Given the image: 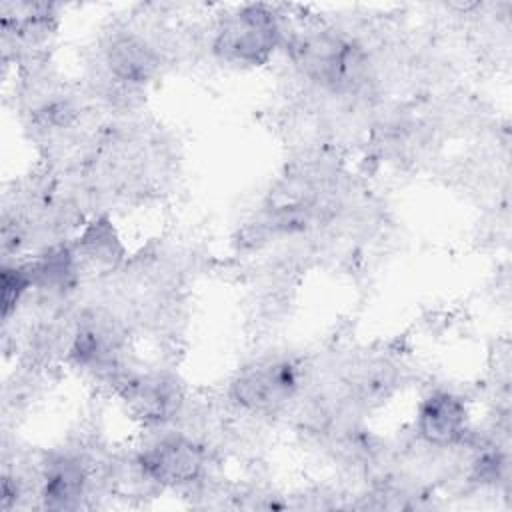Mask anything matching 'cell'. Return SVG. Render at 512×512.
Wrapping results in <instances>:
<instances>
[{"label": "cell", "mask_w": 512, "mask_h": 512, "mask_svg": "<svg viewBox=\"0 0 512 512\" xmlns=\"http://www.w3.org/2000/svg\"><path fill=\"white\" fill-rule=\"evenodd\" d=\"M280 28L264 6H244L228 16L214 40V52L230 64L260 66L274 52Z\"/></svg>", "instance_id": "6da1fadb"}, {"label": "cell", "mask_w": 512, "mask_h": 512, "mask_svg": "<svg viewBox=\"0 0 512 512\" xmlns=\"http://www.w3.org/2000/svg\"><path fill=\"white\" fill-rule=\"evenodd\" d=\"M296 60L316 82L332 90H352L362 82L366 60L358 46L330 34H316L296 44Z\"/></svg>", "instance_id": "7a4b0ae2"}, {"label": "cell", "mask_w": 512, "mask_h": 512, "mask_svg": "<svg viewBox=\"0 0 512 512\" xmlns=\"http://www.w3.org/2000/svg\"><path fill=\"white\" fill-rule=\"evenodd\" d=\"M298 388V374L290 362L274 360L244 370L230 388L234 402L252 412L282 408Z\"/></svg>", "instance_id": "3957f363"}, {"label": "cell", "mask_w": 512, "mask_h": 512, "mask_svg": "<svg viewBox=\"0 0 512 512\" xmlns=\"http://www.w3.org/2000/svg\"><path fill=\"white\" fill-rule=\"evenodd\" d=\"M138 466L148 480L164 486H184L202 474L204 450L184 436H168L148 446L140 454Z\"/></svg>", "instance_id": "277c9868"}, {"label": "cell", "mask_w": 512, "mask_h": 512, "mask_svg": "<svg viewBox=\"0 0 512 512\" xmlns=\"http://www.w3.org/2000/svg\"><path fill=\"white\" fill-rule=\"evenodd\" d=\"M416 428L428 444H456L468 430L466 404L450 392H436L420 404Z\"/></svg>", "instance_id": "5b68a950"}, {"label": "cell", "mask_w": 512, "mask_h": 512, "mask_svg": "<svg viewBox=\"0 0 512 512\" xmlns=\"http://www.w3.org/2000/svg\"><path fill=\"white\" fill-rule=\"evenodd\" d=\"M106 62L114 78L140 84L148 80L156 70V56L152 48L138 36H116L106 48Z\"/></svg>", "instance_id": "8992f818"}, {"label": "cell", "mask_w": 512, "mask_h": 512, "mask_svg": "<svg viewBox=\"0 0 512 512\" xmlns=\"http://www.w3.org/2000/svg\"><path fill=\"white\" fill-rule=\"evenodd\" d=\"M86 482L84 466L70 456H58L46 464L42 498L48 508H72Z\"/></svg>", "instance_id": "52a82bcc"}, {"label": "cell", "mask_w": 512, "mask_h": 512, "mask_svg": "<svg viewBox=\"0 0 512 512\" xmlns=\"http://www.w3.org/2000/svg\"><path fill=\"white\" fill-rule=\"evenodd\" d=\"M124 398L132 408L146 418H162L176 408V386L162 376L128 378L124 384Z\"/></svg>", "instance_id": "ba28073f"}, {"label": "cell", "mask_w": 512, "mask_h": 512, "mask_svg": "<svg viewBox=\"0 0 512 512\" xmlns=\"http://www.w3.org/2000/svg\"><path fill=\"white\" fill-rule=\"evenodd\" d=\"M82 244H84L86 256L98 262H112L118 254V242H116L114 230L104 220L94 222V226L86 232Z\"/></svg>", "instance_id": "9c48e42d"}, {"label": "cell", "mask_w": 512, "mask_h": 512, "mask_svg": "<svg viewBox=\"0 0 512 512\" xmlns=\"http://www.w3.org/2000/svg\"><path fill=\"white\" fill-rule=\"evenodd\" d=\"M34 284L30 266H4L2 270V306L4 316L16 306L20 296Z\"/></svg>", "instance_id": "30bf717a"}]
</instances>
